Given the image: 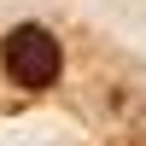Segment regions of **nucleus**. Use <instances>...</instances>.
Listing matches in <instances>:
<instances>
[{"mask_svg": "<svg viewBox=\"0 0 146 146\" xmlns=\"http://www.w3.org/2000/svg\"><path fill=\"white\" fill-rule=\"evenodd\" d=\"M0 64H6V76L18 82V88H53L58 70H64V53H58V41L41 29V23H18V29L0 41Z\"/></svg>", "mask_w": 146, "mask_h": 146, "instance_id": "nucleus-1", "label": "nucleus"}]
</instances>
